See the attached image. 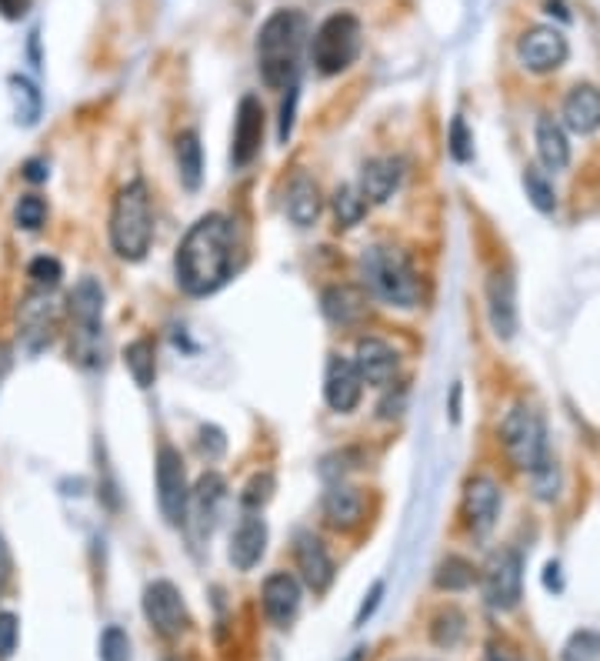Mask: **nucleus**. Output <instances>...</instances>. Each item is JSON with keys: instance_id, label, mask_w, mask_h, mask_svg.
<instances>
[{"instance_id": "nucleus-1", "label": "nucleus", "mask_w": 600, "mask_h": 661, "mask_svg": "<svg viewBox=\"0 0 600 661\" xmlns=\"http://www.w3.org/2000/svg\"><path fill=\"white\" fill-rule=\"evenodd\" d=\"M233 258H237V231L227 214H204L197 217L190 231L184 235L174 271L177 284L190 297H207L220 291L230 274H233Z\"/></svg>"}, {"instance_id": "nucleus-53", "label": "nucleus", "mask_w": 600, "mask_h": 661, "mask_svg": "<svg viewBox=\"0 0 600 661\" xmlns=\"http://www.w3.org/2000/svg\"><path fill=\"white\" fill-rule=\"evenodd\" d=\"M491 661H498V658H491Z\"/></svg>"}, {"instance_id": "nucleus-49", "label": "nucleus", "mask_w": 600, "mask_h": 661, "mask_svg": "<svg viewBox=\"0 0 600 661\" xmlns=\"http://www.w3.org/2000/svg\"><path fill=\"white\" fill-rule=\"evenodd\" d=\"M28 8H31V0H0V14H4L8 21H18V18H24V14H28Z\"/></svg>"}, {"instance_id": "nucleus-50", "label": "nucleus", "mask_w": 600, "mask_h": 661, "mask_svg": "<svg viewBox=\"0 0 600 661\" xmlns=\"http://www.w3.org/2000/svg\"><path fill=\"white\" fill-rule=\"evenodd\" d=\"M544 572H547V575H544V585H547L550 592H560V588H564V585H560V575H557V572H560V565H554V562H550Z\"/></svg>"}, {"instance_id": "nucleus-48", "label": "nucleus", "mask_w": 600, "mask_h": 661, "mask_svg": "<svg viewBox=\"0 0 600 661\" xmlns=\"http://www.w3.org/2000/svg\"><path fill=\"white\" fill-rule=\"evenodd\" d=\"M24 177L31 181V184H44L47 181V174H51V167H47V161L44 158H31V161H24Z\"/></svg>"}, {"instance_id": "nucleus-54", "label": "nucleus", "mask_w": 600, "mask_h": 661, "mask_svg": "<svg viewBox=\"0 0 600 661\" xmlns=\"http://www.w3.org/2000/svg\"><path fill=\"white\" fill-rule=\"evenodd\" d=\"M414 661H417V658H414Z\"/></svg>"}, {"instance_id": "nucleus-19", "label": "nucleus", "mask_w": 600, "mask_h": 661, "mask_svg": "<svg viewBox=\"0 0 600 661\" xmlns=\"http://www.w3.org/2000/svg\"><path fill=\"white\" fill-rule=\"evenodd\" d=\"M488 317L501 342L517 335V284L511 271H494L488 281Z\"/></svg>"}, {"instance_id": "nucleus-25", "label": "nucleus", "mask_w": 600, "mask_h": 661, "mask_svg": "<svg viewBox=\"0 0 600 661\" xmlns=\"http://www.w3.org/2000/svg\"><path fill=\"white\" fill-rule=\"evenodd\" d=\"M564 128L574 134H597L600 131V87L593 84H577L564 97Z\"/></svg>"}, {"instance_id": "nucleus-34", "label": "nucleus", "mask_w": 600, "mask_h": 661, "mask_svg": "<svg viewBox=\"0 0 600 661\" xmlns=\"http://www.w3.org/2000/svg\"><path fill=\"white\" fill-rule=\"evenodd\" d=\"M463 631H467V618L460 608H444L430 625V638L437 648H454L463 638Z\"/></svg>"}, {"instance_id": "nucleus-21", "label": "nucleus", "mask_w": 600, "mask_h": 661, "mask_svg": "<svg viewBox=\"0 0 600 661\" xmlns=\"http://www.w3.org/2000/svg\"><path fill=\"white\" fill-rule=\"evenodd\" d=\"M368 514V498L360 488L353 485H343V481H334L324 495V521L334 528V531H353L360 521Z\"/></svg>"}, {"instance_id": "nucleus-5", "label": "nucleus", "mask_w": 600, "mask_h": 661, "mask_svg": "<svg viewBox=\"0 0 600 661\" xmlns=\"http://www.w3.org/2000/svg\"><path fill=\"white\" fill-rule=\"evenodd\" d=\"M498 437H501V445H504L511 465L521 468V472H527V475L537 472V468L550 458L544 418H541V411H537L534 404H527V401H517V404L504 414V421H501V427H498Z\"/></svg>"}, {"instance_id": "nucleus-6", "label": "nucleus", "mask_w": 600, "mask_h": 661, "mask_svg": "<svg viewBox=\"0 0 600 661\" xmlns=\"http://www.w3.org/2000/svg\"><path fill=\"white\" fill-rule=\"evenodd\" d=\"M360 44H364V28H360V21L347 11H337L317 28L310 41V61L317 74L334 77V74H343L357 61Z\"/></svg>"}, {"instance_id": "nucleus-43", "label": "nucleus", "mask_w": 600, "mask_h": 661, "mask_svg": "<svg viewBox=\"0 0 600 661\" xmlns=\"http://www.w3.org/2000/svg\"><path fill=\"white\" fill-rule=\"evenodd\" d=\"M404 408H407V388L397 384V388H388V394L378 404V414H381V421H394L404 414Z\"/></svg>"}, {"instance_id": "nucleus-13", "label": "nucleus", "mask_w": 600, "mask_h": 661, "mask_svg": "<svg viewBox=\"0 0 600 661\" xmlns=\"http://www.w3.org/2000/svg\"><path fill=\"white\" fill-rule=\"evenodd\" d=\"M294 559H297V572H301V582L314 592V595H324L330 585H334V559L327 544L314 534V531H297L294 538Z\"/></svg>"}, {"instance_id": "nucleus-12", "label": "nucleus", "mask_w": 600, "mask_h": 661, "mask_svg": "<svg viewBox=\"0 0 600 661\" xmlns=\"http://www.w3.org/2000/svg\"><path fill=\"white\" fill-rule=\"evenodd\" d=\"M264 144V107L254 94L240 97L237 104V121H233V148H230V161L233 167H248Z\"/></svg>"}, {"instance_id": "nucleus-20", "label": "nucleus", "mask_w": 600, "mask_h": 661, "mask_svg": "<svg viewBox=\"0 0 600 661\" xmlns=\"http://www.w3.org/2000/svg\"><path fill=\"white\" fill-rule=\"evenodd\" d=\"M67 311L74 321V335H100L103 321V288L97 278H80L67 294Z\"/></svg>"}, {"instance_id": "nucleus-32", "label": "nucleus", "mask_w": 600, "mask_h": 661, "mask_svg": "<svg viewBox=\"0 0 600 661\" xmlns=\"http://www.w3.org/2000/svg\"><path fill=\"white\" fill-rule=\"evenodd\" d=\"M368 201L360 197V191L357 187H350V184H340L337 187V194H334V217H337V225L340 228H353V225H360L364 220V214H368Z\"/></svg>"}, {"instance_id": "nucleus-37", "label": "nucleus", "mask_w": 600, "mask_h": 661, "mask_svg": "<svg viewBox=\"0 0 600 661\" xmlns=\"http://www.w3.org/2000/svg\"><path fill=\"white\" fill-rule=\"evenodd\" d=\"M100 661H131V635L120 625H107L100 635Z\"/></svg>"}, {"instance_id": "nucleus-11", "label": "nucleus", "mask_w": 600, "mask_h": 661, "mask_svg": "<svg viewBox=\"0 0 600 661\" xmlns=\"http://www.w3.org/2000/svg\"><path fill=\"white\" fill-rule=\"evenodd\" d=\"M570 57V44L557 28H531L521 41H517V61L531 71V74H554L557 67H564Z\"/></svg>"}, {"instance_id": "nucleus-45", "label": "nucleus", "mask_w": 600, "mask_h": 661, "mask_svg": "<svg viewBox=\"0 0 600 661\" xmlns=\"http://www.w3.org/2000/svg\"><path fill=\"white\" fill-rule=\"evenodd\" d=\"M200 452H204L207 458H220V455L227 452V437H223L220 427H214V424H204V427H200Z\"/></svg>"}, {"instance_id": "nucleus-7", "label": "nucleus", "mask_w": 600, "mask_h": 661, "mask_svg": "<svg viewBox=\"0 0 600 661\" xmlns=\"http://www.w3.org/2000/svg\"><path fill=\"white\" fill-rule=\"evenodd\" d=\"M157 505L167 524L181 528L187 521V501H190V488H187V468L184 458L174 445H161L157 452Z\"/></svg>"}, {"instance_id": "nucleus-40", "label": "nucleus", "mask_w": 600, "mask_h": 661, "mask_svg": "<svg viewBox=\"0 0 600 661\" xmlns=\"http://www.w3.org/2000/svg\"><path fill=\"white\" fill-rule=\"evenodd\" d=\"M447 151L457 164H467L473 158V134L467 131V121L463 118H454L450 121V134H447Z\"/></svg>"}, {"instance_id": "nucleus-44", "label": "nucleus", "mask_w": 600, "mask_h": 661, "mask_svg": "<svg viewBox=\"0 0 600 661\" xmlns=\"http://www.w3.org/2000/svg\"><path fill=\"white\" fill-rule=\"evenodd\" d=\"M384 582H374L371 585V592L364 595V602H360V608H357V618H353V628H364L371 618H374V611L381 608V598H384Z\"/></svg>"}, {"instance_id": "nucleus-18", "label": "nucleus", "mask_w": 600, "mask_h": 661, "mask_svg": "<svg viewBox=\"0 0 600 661\" xmlns=\"http://www.w3.org/2000/svg\"><path fill=\"white\" fill-rule=\"evenodd\" d=\"M301 598H304V588L291 572L268 575V582L261 588V605H264V615L271 618L274 628H291L294 625V618L301 611Z\"/></svg>"}, {"instance_id": "nucleus-46", "label": "nucleus", "mask_w": 600, "mask_h": 661, "mask_svg": "<svg viewBox=\"0 0 600 661\" xmlns=\"http://www.w3.org/2000/svg\"><path fill=\"white\" fill-rule=\"evenodd\" d=\"M291 94H287V100H284V107H281V131H277V138L287 144V138H291V131H294V107H297V87H287Z\"/></svg>"}, {"instance_id": "nucleus-15", "label": "nucleus", "mask_w": 600, "mask_h": 661, "mask_svg": "<svg viewBox=\"0 0 600 661\" xmlns=\"http://www.w3.org/2000/svg\"><path fill=\"white\" fill-rule=\"evenodd\" d=\"M360 394H364V381H360L357 368L350 358L330 355L327 358V371H324V401L330 411L337 414H350L360 404Z\"/></svg>"}, {"instance_id": "nucleus-42", "label": "nucleus", "mask_w": 600, "mask_h": 661, "mask_svg": "<svg viewBox=\"0 0 600 661\" xmlns=\"http://www.w3.org/2000/svg\"><path fill=\"white\" fill-rule=\"evenodd\" d=\"M531 481H534V491L541 501H554L557 488H560V478H557V462L547 458L537 472H531Z\"/></svg>"}, {"instance_id": "nucleus-8", "label": "nucleus", "mask_w": 600, "mask_h": 661, "mask_svg": "<svg viewBox=\"0 0 600 661\" xmlns=\"http://www.w3.org/2000/svg\"><path fill=\"white\" fill-rule=\"evenodd\" d=\"M524 595V559L514 548H501L484 568V602L494 611H514Z\"/></svg>"}, {"instance_id": "nucleus-31", "label": "nucleus", "mask_w": 600, "mask_h": 661, "mask_svg": "<svg viewBox=\"0 0 600 661\" xmlns=\"http://www.w3.org/2000/svg\"><path fill=\"white\" fill-rule=\"evenodd\" d=\"M473 582H477V568L460 555H447L434 572V585L440 592H467Z\"/></svg>"}, {"instance_id": "nucleus-10", "label": "nucleus", "mask_w": 600, "mask_h": 661, "mask_svg": "<svg viewBox=\"0 0 600 661\" xmlns=\"http://www.w3.org/2000/svg\"><path fill=\"white\" fill-rule=\"evenodd\" d=\"M463 524L473 538H488L501 518V488L494 478L477 475L463 485Z\"/></svg>"}, {"instance_id": "nucleus-38", "label": "nucleus", "mask_w": 600, "mask_h": 661, "mask_svg": "<svg viewBox=\"0 0 600 661\" xmlns=\"http://www.w3.org/2000/svg\"><path fill=\"white\" fill-rule=\"evenodd\" d=\"M28 278L34 281L37 291H54L61 284V278H64V264L57 258H51V254H41V258H34L28 264Z\"/></svg>"}, {"instance_id": "nucleus-28", "label": "nucleus", "mask_w": 600, "mask_h": 661, "mask_svg": "<svg viewBox=\"0 0 600 661\" xmlns=\"http://www.w3.org/2000/svg\"><path fill=\"white\" fill-rule=\"evenodd\" d=\"M177 174L187 191H197L204 181V148L197 131H184L177 138Z\"/></svg>"}, {"instance_id": "nucleus-26", "label": "nucleus", "mask_w": 600, "mask_h": 661, "mask_svg": "<svg viewBox=\"0 0 600 661\" xmlns=\"http://www.w3.org/2000/svg\"><path fill=\"white\" fill-rule=\"evenodd\" d=\"M534 141H537V158H541V164L547 171H564L570 164V141H567V131H564L560 121H554V118L544 115L537 121Z\"/></svg>"}, {"instance_id": "nucleus-30", "label": "nucleus", "mask_w": 600, "mask_h": 661, "mask_svg": "<svg viewBox=\"0 0 600 661\" xmlns=\"http://www.w3.org/2000/svg\"><path fill=\"white\" fill-rule=\"evenodd\" d=\"M8 84H11V97H14V115H18V124L34 128V124L41 121V110H44V97H41L37 84L28 80V77H21V74H14Z\"/></svg>"}, {"instance_id": "nucleus-35", "label": "nucleus", "mask_w": 600, "mask_h": 661, "mask_svg": "<svg viewBox=\"0 0 600 661\" xmlns=\"http://www.w3.org/2000/svg\"><path fill=\"white\" fill-rule=\"evenodd\" d=\"M14 225L21 231H41L47 225V201L41 194H21L14 204Z\"/></svg>"}, {"instance_id": "nucleus-27", "label": "nucleus", "mask_w": 600, "mask_h": 661, "mask_svg": "<svg viewBox=\"0 0 600 661\" xmlns=\"http://www.w3.org/2000/svg\"><path fill=\"white\" fill-rule=\"evenodd\" d=\"M223 495H227V481H223L217 472H207V475L197 481V488L190 491L187 511H190V505H194V518H197V528H200V534H204V531L210 534V528H214V521H217V511H220V501H223Z\"/></svg>"}, {"instance_id": "nucleus-4", "label": "nucleus", "mask_w": 600, "mask_h": 661, "mask_svg": "<svg viewBox=\"0 0 600 661\" xmlns=\"http://www.w3.org/2000/svg\"><path fill=\"white\" fill-rule=\"evenodd\" d=\"M360 278L371 288L374 297H381L391 307H417L421 304V278L411 264V258L397 248L374 245L360 254Z\"/></svg>"}, {"instance_id": "nucleus-23", "label": "nucleus", "mask_w": 600, "mask_h": 661, "mask_svg": "<svg viewBox=\"0 0 600 661\" xmlns=\"http://www.w3.org/2000/svg\"><path fill=\"white\" fill-rule=\"evenodd\" d=\"M368 294L357 284H330L320 294V311L330 324L337 327H353L368 317Z\"/></svg>"}, {"instance_id": "nucleus-24", "label": "nucleus", "mask_w": 600, "mask_h": 661, "mask_svg": "<svg viewBox=\"0 0 600 661\" xmlns=\"http://www.w3.org/2000/svg\"><path fill=\"white\" fill-rule=\"evenodd\" d=\"M284 210H287V217H291L294 228H314L317 217H320V210H324L320 184H317L310 174H294V181L287 184Z\"/></svg>"}, {"instance_id": "nucleus-2", "label": "nucleus", "mask_w": 600, "mask_h": 661, "mask_svg": "<svg viewBox=\"0 0 600 661\" xmlns=\"http://www.w3.org/2000/svg\"><path fill=\"white\" fill-rule=\"evenodd\" d=\"M307 37V21L301 11H274L258 31V67L261 80L274 90L294 87L301 47Z\"/></svg>"}, {"instance_id": "nucleus-36", "label": "nucleus", "mask_w": 600, "mask_h": 661, "mask_svg": "<svg viewBox=\"0 0 600 661\" xmlns=\"http://www.w3.org/2000/svg\"><path fill=\"white\" fill-rule=\"evenodd\" d=\"M597 658H600V631L590 628L574 631L560 651V661H597Z\"/></svg>"}, {"instance_id": "nucleus-14", "label": "nucleus", "mask_w": 600, "mask_h": 661, "mask_svg": "<svg viewBox=\"0 0 600 661\" xmlns=\"http://www.w3.org/2000/svg\"><path fill=\"white\" fill-rule=\"evenodd\" d=\"M350 361H353L360 381L371 388H391V381L397 378V368H401L397 351L381 338H360Z\"/></svg>"}, {"instance_id": "nucleus-33", "label": "nucleus", "mask_w": 600, "mask_h": 661, "mask_svg": "<svg viewBox=\"0 0 600 661\" xmlns=\"http://www.w3.org/2000/svg\"><path fill=\"white\" fill-rule=\"evenodd\" d=\"M524 191H527V201H531L541 214H554V210H557V191H554L550 177H547L541 167H527V171H524Z\"/></svg>"}, {"instance_id": "nucleus-29", "label": "nucleus", "mask_w": 600, "mask_h": 661, "mask_svg": "<svg viewBox=\"0 0 600 661\" xmlns=\"http://www.w3.org/2000/svg\"><path fill=\"white\" fill-rule=\"evenodd\" d=\"M124 365H128L134 384L148 391V388L154 384V378H157V348H154V342H151V338L131 342V345L124 348Z\"/></svg>"}, {"instance_id": "nucleus-47", "label": "nucleus", "mask_w": 600, "mask_h": 661, "mask_svg": "<svg viewBox=\"0 0 600 661\" xmlns=\"http://www.w3.org/2000/svg\"><path fill=\"white\" fill-rule=\"evenodd\" d=\"M11 582H14V555H11L8 541L0 538V595L11 588Z\"/></svg>"}, {"instance_id": "nucleus-17", "label": "nucleus", "mask_w": 600, "mask_h": 661, "mask_svg": "<svg viewBox=\"0 0 600 661\" xmlns=\"http://www.w3.org/2000/svg\"><path fill=\"white\" fill-rule=\"evenodd\" d=\"M54 304H51V291H34L21 301L18 307V324H21V338L28 345V351H44L54 338Z\"/></svg>"}, {"instance_id": "nucleus-51", "label": "nucleus", "mask_w": 600, "mask_h": 661, "mask_svg": "<svg viewBox=\"0 0 600 661\" xmlns=\"http://www.w3.org/2000/svg\"><path fill=\"white\" fill-rule=\"evenodd\" d=\"M450 421L454 424L460 421V384H454V391H450Z\"/></svg>"}, {"instance_id": "nucleus-39", "label": "nucleus", "mask_w": 600, "mask_h": 661, "mask_svg": "<svg viewBox=\"0 0 600 661\" xmlns=\"http://www.w3.org/2000/svg\"><path fill=\"white\" fill-rule=\"evenodd\" d=\"M274 488H277L274 475H271V472H261V475H254V478L248 481L244 491H240V505H244L248 511H261V508L274 498Z\"/></svg>"}, {"instance_id": "nucleus-52", "label": "nucleus", "mask_w": 600, "mask_h": 661, "mask_svg": "<svg viewBox=\"0 0 600 661\" xmlns=\"http://www.w3.org/2000/svg\"><path fill=\"white\" fill-rule=\"evenodd\" d=\"M11 371V348L0 345V381H4V375Z\"/></svg>"}, {"instance_id": "nucleus-9", "label": "nucleus", "mask_w": 600, "mask_h": 661, "mask_svg": "<svg viewBox=\"0 0 600 661\" xmlns=\"http://www.w3.org/2000/svg\"><path fill=\"white\" fill-rule=\"evenodd\" d=\"M144 618L151 621V628L161 635V638H181L190 625V615H187V605H184V595L174 582L167 578H157L144 588Z\"/></svg>"}, {"instance_id": "nucleus-16", "label": "nucleus", "mask_w": 600, "mask_h": 661, "mask_svg": "<svg viewBox=\"0 0 600 661\" xmlns=\"http://www.w3.org/2000/svg\"><path fill=\"white\" fill-rule=\"evenodd\" d=\"M268 551V524L258 511L244 514L237 521L233 534H230V548H227V559L237 572H254Z\"/></svg>"}, {"instance_id": "nucleus-41", "label": "nucleus", "mask_w": 600, "mask_h": 661, "mask_svg": "<svg viewBox=\"0 0 600 661\" xmlns=\"http://www.w3.org/2000/svg\"><path fill=\"white\" fill-rule=\"evenodd\" d=\"M21 641V618L14 611H0V661H11Z\"/></svg>"}, {"instance_id": "nucleus-3", "label": "nucleus", "mask_w": 600, "mask_h": 661, "mask_svg": "<svg viewBox=\"0 0 600 661\" xmlns=\"http://www.w3.org/2000/svg\"><path fill=\"white\" fill-rule=\"evenodd\" d=\"M110 248L120 261H144L154 241V207L144 181H131L110 204Z\"/></svg>"}, {"instance_id": "nucleus-22", "label": "nucleus", "mask_w": 600, "mask_h": 661, "mask_svg": "<svg viewBox=\"0 0 600 661\" xmlns=\"http://www.w3.org/2000/svg\"><path fill=\"white\" fill-rule=\"evenodd\" d=\"M404 181V161L401 158H374L360 167V197L368 204H388L394 191Z\"/></svg>"}]
</instances>
